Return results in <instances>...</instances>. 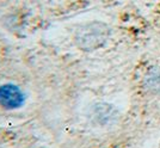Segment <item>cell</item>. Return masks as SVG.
Masks as SVG:
<instances>
[{
	"label": "cell",
	"mask_w": 160,
	"mask_h": 148,
	"mask_svg": "<svg viewBox=\"0 0 160 148\" xmlns=\"http://www.w3.org/2000/svg\"><path fill=\"white\" fill-rule=\"evenodd\" d=\"M94 117L100 124H110L118 118V111L110 104H98L94 108Z\"/></svg>",
	"instance_id": "cell-4"
},
{
	"label": "cell",
	"mask_w": 160,
	"mask_h": 148,
	"mask_svg": "<svg viewBox=\"0 0 160 148\" xmlns=\"http://www.w3.org/2000/svg\"><path fill=\"white\" fill-rule=\"evenodd\" d=\"M110 34L111 30L105 23L90 22L77 29L74 40L79 49L85 52H92L103 47L109 40Z\"/></svg>",
	"instance_id": "cell-1"
},
{
	"label": "cell",
	"mask_w": 160,
	"mask_h": 148,
	"mask_svg": "<svg viewBox=\"0 0 160 148\" xmlns=\"http://www.w3.org/2000/svg\"><path fill=\"white\" fill-rule=\"evenodd\" d=\"M142 86L149 94L160 96V66H153L147 69Z\"/></svg>",
	"instance_id": "cell-3"
},
{
	"label": "cell",
	"mask_w": 160,
	"mask_h": 148,
	"mask_svg": "<svg viewBox=\"0 0 160 148\" xmlns=\"http://www.w3.org/2000/svg\"><path fill=\"white\" fill-rule=\"evenodd\" d=\"M25 94L14 84H5L0 86V106L7 110H16L23 106Z\"/></svg>",
	"instance_id": "cell-2"
}]
</instances>
